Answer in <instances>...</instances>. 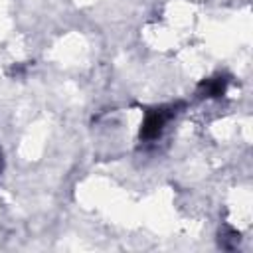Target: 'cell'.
<instances>
[{"label": "cell", "instance_id": "cell-1", "mask_svg": "<svg viewBox=\"0 0 253 253\" xmlns=\"http://www.w3.org/2000/svg\"><path fill=\"white\" fill-rule=\"evenodd\" d=\"M166 121H168V115H166L164 111H152V113H148V115H146V121H144V125H142L140 134L146 136V138L156 136V134L162 130V126L166 125Z\"/></svg>", "mask_w": 253, "mask_h": 253}]
</instances>
